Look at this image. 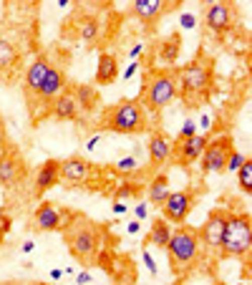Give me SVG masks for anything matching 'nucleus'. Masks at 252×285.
<instances>
[{
  "label": "nucleus",
  "instance_id": "f03ea898",
  "mask_svg": "<svg viewBox=\"0 0 252 285\" xmlns=\"http://www.w3.org/2000/svg\"><path fill=\"white\" fill-rule=\"evenodd\" d=\"M174 79H177V96L189 109H197L199 104L207 101V96L212 91V84H214L212 61L204 58V56H199V58L189 61L187 66L177 68L174 71Z\"/></svg>",
  "mask_w": 252,
  "mask_h": 285
},
{
  "label": "nucleus",
  "instance_id": "2f4dec72",
  "mask_svg": "<svg viewBox=\"0 0 252 285\" xmlns=\"http://www.w3.org/2000/svg\"><path fill=\"white\" fill-rule=\"evenodd\" d=\"M8 230H11V217H8V212L3 209V204H0V240L6 237Z\"/></svg>",
  "mask_w": 252,
  "mask_h": 285
},
{
  "label": "nucleus",
  "instance_id": "7ed1b4c3",
  "mask_svg": "<svg viewBox=\"0 0 252 285\" xmlns=\"http://www.w3.org/2000/svg\"><path fill=\"white\" fill-rule=\"evenodd\" d=\"M164 250L169 252L172 272L177 277H184L187 272L194 270V265L199 262V255H202L197 230H192L187 225H177V230H172V237H169Z\"/></svg>",
  "mask_w": 252,
  "mask_h": 285
},
{
  "label": "nucleus",
  "instance_id": "5701e85b",
  "mask_svg": "<svg viewBox=\"0 0 252 285\" xmlns=\"http://www.w3.org/2000/svg\"><path fill=\"white\" fill-rule=\"evenodd\" d=\"M169 237H172V225H169L166 220H161V217H159V220L151 225V232H149V237H146V245L166 247Z\"/></svg>",
  "mask_w": 252,
  "mask_h": 285
},
{
  "label": "nucleus",
  "instance_id": "c85d7f7f",
  "mask_svg": "<svg viewBox=\"0 0 252 285\" xmlns=\"http://www.w3.org/2000/svg\"><path fill=\"white\" fill-rule=\"evenodd\" d=\"M114 169H116L119 174H129V172H136V169H139V159H136V154L119 159V162L114 164Z\"/></svg>",
  "mask_w": 252,
  "mask_h": 285
},
{
  "label": "nucleus",
  "instance_id": "e433bc0d",
  "mask_svg": "<svg viewBox=\"0 0 252 285\" xmlns=\"http://www.w3.org/2000/svg\"><path fill=\"white\" fill-rule=\"evenodd\" d=\"M182 28H194V16L184 13V16H182Z\"/></svg>",
  "mask_w": 252,
  "mask_h": 285
},
{
  "label": "nucleus",
  "instance_id": "c756f323",
  "mask_svg": "<svg viewBox=\"0 0 252 285\" xmlns=\"http://www.w3.org/2000/svg\"><path fill=\"white\" fill-rule=\"evenodd\" d=\"M244 162H247V157L232 149V152H229V157H227V164H224V172H237V169H239V167H242Z\"/></svg>",
  "mask_w": 252,
  "mask_h": 285
},
{
  "label": "nucleus",
  "instance_id": "6ab92c4d",
  "mask_svg": "<svg viewBox=\"0 0 252 285\" xmlns=\"http://www.w3.org/2000/svg\"><path fill=\"white\" fill-rule=\"evenodd\" d=\"M172 6L164 3V0H134V6H131V13L141 21H154L159 18L161 13H166Z\"/></svg>",
  "mask_w": 252,
  "mask_h": 285
},
{
  "label": "nucleus",
  "instance_id": "58836bf2",
  "mask_svg": "<svg viewBox=\"0 0 252 285\" xmlns=\"http://www.w3.org/2000/svg\"><path fill=\"white\" fill-rule=\"evenodd\" d=\"M139 230H141V225H139V220H131V222L126 225V232H129V235H136Z\"/></svg>",
  "mask_w": 252,
  "mask_h": 285
},
{
  "label": "nucleus",
  "instance_id": "a211bd4d",
  "mask_svg": "<svg viewBox=\"0 0 252 285\" xmlns=\"http://www.w3.org/2000/svg\"><path fill=\"white\" fill-rule=\"evenodd\" d=\"M51 114H53L56 119H63V121H71V119L78 116V104H76L71 89H66L63 94L56 96V101H53V106H51Z\"/></svg>",
  "mask_w": 252,
  "mask_h": 285
},
{
  "label": "nucleus",
  "instance_id": "423d86ee",
  "mask_svg": "<svg viewBox=\"0 0 252 285\" xmlns=\"http://www.w3.org/2000/svg\"><path fill=\"white\" fill-rule=\"evenodd\" d=\"M249 247H252L249 217L244 212H227L219 257H244L249 252Z\"/></svg>",
  "mask_w": 252,
  "mask_h": 285
},
{
  "label": "nucleus",
  "instance_id": "9d476101",
  "mask_svg": "<svg viewBox=\"0 0 252 285\" xmlns=\"http://www.w3.org/2000/svg\"><path fill=\"white\" fill-rule=\"evenodd\" d=\"M207 136L204 134H197V136H189V139H177L174 147H172V157L179 167H189L192 162H197L207 147Z\"/></svg>",
  "mask_w": 252,
  "mask_h": 285
},
{
  "label": "nucleus",
  "instance_id": "ddd939ff",
  "mask_svg": "<svg viewBox=\"0 0 252 285\" xmlns=\"http://www.w3.org/2000/svg\"><path fill=\"white\" fill-rule=\"evenodd\" d=\"M63 209L56 207V202H41L36 215H33V227L38 232H53L63 227Z\"/></svg>",
  "mask_w": 252,
  "mask_h": 285
},
{
  "label": "nucleus",
  "instance_id": "37998d69",
  "mask_svg": "<svg viewBox=\"0 0 252 285\" xmlns=\"http://www.w3.org/2000/svg\"><path fill=\"white\" fill-rule=\"evenodd\" d=\"M199 126H202V129H209V126H212V116H207V114H204V116H202V124H199Z\"/></svg>",
  "mask_w": 252,
  "mask_h": 285
},
{
  "label": "nucleus",
  "instance_id": "39448f33",
  "mask_svg": "<svg viewBox=\"0 0 252 285\" xmlns=\"http://www.w3.org/2000/svg\"><path fill=\"white\" fill-rule=\"evenodd\" d=\"M104 129L116 131V134H141L149 129V119H146L144 106L136 99H121L116 106L106 109Z\"/></svg>",
  "mask_w": 252,
  "mask_h": 285
},
{
  "label": "nucleus",
  "instance_id": "49530a36",
  "mask_svg": "<svg viewBox=\"0 0 252 285\" xmlns=\"http://www.w3.org/2000/svg\"><path fill=\"white\" fill-rule=\"evenodd\" d=\"M6 141V134H3V126H0V144H3Z\"/></svg>",
  "mask_w": 252,
  "mask_h": 285
},
{
  "label": "nucleus",
  "instance_id": "0eeeda50",
  "mask_svg": "<svg viewBox=\"0 0 252 285\" xmlns=\"http://www.w3.org/2000/svg\"><path fill=\"white\" fill-rule=\"evenodd\" d=\"M197 202V192L194 189H177V192H169V197L164 199L161 204V220H166L169 225H182L187 220V215L192 212Z\"/></svg>",
  "mask_w": 252,
  "mask_h": 285
},
{
  "label": "nucleus",
  "instance_id": "7c9ffc66",
  "mask_svg": "<svg viewBox=\"0 0 252 285\" xmlns=\"http://www.w3.org/2000/svg\"><path fill=\"white\" fill-rule=\"evenodd\" d=\"M197 134H199V131H197V121L187 119V121L182 124V129H179L177 139H189V136H197Z\"/></svg>",
  "mask_w": 252,
  "mask_h": 285
},
{
  "label": "nucleus",
  "instance_id": "79ce46f5",
  "mask_svg": "<svg viewBox=\"0 0 252 285\" xmlns=\"http://www.w3.org/2000/svg\"><path fill=\"white\" fill-rule=\"evenodd\" d=\"M33 247H36V242H33V240H26L21 250H23V252H33Z\"/></svg>",
  "mask_w": 252,
  "mask_h": 285
},
{
  "label": "nucleus",
  "instance_id": "bb28decb",
  "mask_svg": "<svg viewBox=\"0 0 252 285\" xmlns=\"http://www.w3.org/2000/svg\"><path fill=\"white\" fill-rule=\"evenodd\" d=\"M78 31H81V38H83L86 43L96 41V38H99V18H83L81 26H78Z\"/></svg>",
  "mask_w": 252,
  "mask_h": 285
},
{
  "label": "nucleus",
  "instance_id": "f8f14e48",
  "mask_svg": "<svg viewBox=\"0 0 252 285\" xmlns=\"http://www.w3.org/2000/svg\"><path fill=\"white\" fill-rule=\"evenodd\" d=\"M204 23H207L209 31L222 36L234 26V8L229 3H209L204 8Z\"/></svg>",
  "mask_w": 252,
  "mask_h": 285
},
{
  "label": "nucleus",
  "instance_id": "dca6fc26",
  "mask_svg": "<svg viewBox=\"0 0 252 285\" xmlns=\"http://www.w3.org/2000/svg\"><path fill=\"white\" fill-rule=\"evenodd\" d=\"M51 71V61H48V56H38L28 68H26V76H23V89H26V96H33L38 89H41V84H43V79H46V74Z\"/></svg>",
  "mask_w": 252,
  "mask_h": 285
},
{
  "label": "nucleus",
  "instance_id": "72a5a7b5",
  "mask_svg": "<svg viewBox=\"0 0 252 285\" xmlns=\"http://www.w3.org/2000/svg\"><path fill=\"white\" fill-rule=\"evenodd\" d=\"M134 192H136V187H134V184H124V187H119V189H116V197H119V199H124V197H129V194H134Z\"/></svg>",
  "mask_w": 252,
  "mask_h": 285
},
{
  "label": "nucleus",
  "instance_id": "de8ad7c7",
  "mask_svg": "<svg viewBox=\"0 0 252 285\" xmlns=\"http://www.w3.org/2000/svg\"><path fill=\"white\" fill-rule=\"evenodd\" d=\"M38 285H46V282H38Z\"/></svg>",
  "mask_w": 252,
  "mask_h": 285
},
{
  "label": "nucleus",
  "instance_id": "2eb2a0df",
  "mask_svg": "<svg viewBox=\"0 0 252 285\" xmlns=\"http://www.w3.org/2000/svg\"><path fill=\"white\" fill-rule=\"evenodd\" d=\"M61 182V159H46L41 164V169L36 172V197L46 194L48 189H53Z\"/></svg>",
  "mask_w": 252,
  "mask_h": 285
},
{
  "label": "nucleus",
  "instance_id": "ea45409f",
  "mask_svg": "<svg viewBox=\"0 0 252 285\" xmlns=\"http://www.w3.org/2000/svg\"><path fill=\"white\" fill-rule=\"evenodd\" d=\"M136 68H139V63H129V68L124 71V79H131V76L136 74Z\"/></svg>",
  "mask_w": 252,
  "mask_h": 285
},
{
  "label": "nucleus",
  "instance_id": "c9c22d12",
  "mask_svg": "<svg viewBox=\"0 0 252 285\" xmlns=\"http://www.w3.org/2000/svg\"><path fill=\"white\" fill-rule=\"evenodd\" d=\"M141 53H144V43H136V46L129 48V56H131V58H139Z\"/></svg>",
  "mask_w": 252,
  "mask_h": 285
},
{
  "label": "nucleus",
  "instance_id": "a18cd8bd",
  "mask_svg": "<svg viewBox=\"0 0 252 285\" xmlns=\"http://www.w3.org/2000/svg\"><path fill=\"white\" fill-rule=\"evenodd\" d=\"M96 144H99V136H94V139H89V144H86V147H89V149H96Z\"/></svg>",
  "mask_w": 252,
  "mask_h": 285
},
{
  "label": "nucleus",
  "instance_id": "aec40b11",
  "mask_svg": "<svg viewBox=\"0 0 252 285\" xmlns=\"http://www.w3.org/2000/svg\"><path fill=\"white\" fill-rule=\"evenodd\" d=\"M21 177H23V164L18 157H13V154L0 157V184L11 187V184L21 182Z\"/></svg>",
  "mask_w": 252,
  "mask_h": 285
},
{
  "label": "nucleus",
  "instance_id": "a878e982",
  "mask_svg": "<svg viewBox=\"0 0 252 285\" xmlns=\"http://www.w3.org/2000/svg\"><path fill=\"white\" fill-rule=\"evenodd\" d=\"M16 48H13V43L11 41H6V38H0V71L3 68H11L13 63H16Z\"/></svg>",
  "mask_w": 252,
  "mask_h": 285
},
{
  "label": "nucleus",
  "instance_id": "c03bdc74",
  "mask_svg": "<svg viewBox=\"0 0 252 285\" xmlns=\"http://www.w3.org/2000/svg\"><path fill=\"white\" fill-rule=\"evenodd\" d=\"M61 275H63V272H61L58 267H53V270H51V280H61Z\"/></svg>",
  "mask_w": 252,
  "mask_h": 285
},
{
  "label": "nucleus",
  "instance_id": "f3484780",
  "mask_svg": "<svg viewBox=\"0 0 252 285\" xmlns=\"http://www.w3.org/2000/svg\"><path fill=\"white\" fill-rule=\"evenodd\" d=\"M149 159L154 162V164H164L169 157H172V147H174V141L164 134V131H154L151 136H149Z\"/></svg>",
  "mask_w": 252,
  "mask_h": 285
},
{
  "label": "nucleus",
  "instance_id": "b1692460",
  "mask_svg": "<svg viewBox=\"0 0 252 285\" xmlns=\"http://www.w3.org/2000/svg\"><path fill=\"white\" fill-rule=\"evenodd\" d=\"M169 179L161 174V177H156L151 184H149V189H146V194H149V202L151 204H164V199L169 197Z\"/></svg>",
  "mask_w": 252,
  "mask_h": 285
},
{
  "label": "nucleus",
  "instance_id": "4be33fe9",
  "mask_svg": "<svg viewBox=\"0 0 252 285\" xmlns=\"http://www.w3.org/2000/svg\"><path fill=\"white\" fill-rule=\"evenodd\" d=\"M71 91H73V99H76V104H78V111H94V109L101 104L99 91H96L94 86H89V84H78V86L71 89Z\"/></svg>",
  "mask_w": 252,
  "mask_h": 285
},
{
  "label": "nucleus",
  "instance_id": "20e7f679",
  "mask_svg": "<svg viewBox=\"0 0 252 285\" xmlns=\"http://www.w3.org/2000/svg\"><path fill=\"white\" fill-rule=\"evenodd\" d=\"M174 99H177V79H174V68H169V71H149L144 76L141 96L136 101L144 106V111L159 114Z\"/></svg>",
  "mask_w": 252,
  "mask_h": 285
},
{
  "label": "nucleus",
  "instance_id": "f257e3e1",
  "mask_svg": "<svg viewBox=\"0 0 252 285\" xmlns=\"http://www.w3.org/2000/svg\"><path fill=\"white\" fill-rule=\"evenodd\" d=\"M68 220H63V227H61V237L68 247V252L81 262V265H91L99 252H101V245H104V230L83 217V215H73V212H66Z\"/></svg>",
  "mask_w": 252,
  "mask_h": 285
},
{
  "label": "nucleus",
  "instance_id": "a19ab883",
  "mask_svg": "<svg viewBox=\"0 0 252 285\" xmlns=\"http://www.w3.org/2000/svg\"><path fill=\"white\" fill-rule=\"evenodd\" d=\"M126 209H129L126 204H121V202H114V215H124Z\"/></svg>",
  "mask_w": 252,
  "mask_h": 285
},
{
  "label": "nucleus",
  "instance_id": "cd10ccee",
  "mask_svg": "<svg viewBox=\"0 0 252 285\" xmlns=\"http://www.w3.org/2000/svg\"><path fill=\"white\" fill-rule=\"evenodd\" d=\"M237 179H239V189L242 192H252V162H249V157H247V162L237 169Z\"/></svg>",
  "mask_w": 252,
  "mask_h": 285
},
{
  "label": "nucleus",
  "instance_id": "393cba45",
  "mask_svg": "<svg viewBox=\"0 0 252 285\" xmlns=\"http://www.w3.org/2000/svg\"><path fill=\"white\" fill-rule=\"evenodd\" d=\"M179 51H182V36H179V33H172V36L161 43V48H159L164 63H174L177 56H179Z\"/></svg>",
  "mask_w": 252,
  "mask_h": 285
},
{
  "label": "nucleus",
  "instance_id": "4468645a",
  "mask_svg": "<svg viewBox=\"0 0 252 285\" xmlns=\"http://www.w3.org/2000/svg\"><path fill=\"white\" fill-rule=\"evenodd\" d=\"M66 91V74H63V68H58V66H51V71L46 74V79H43V84H41V89L33 94L38 101H53L58 94H63ZM33 96H26V99H33Z\"/></svg>",
  "mask_w": 252,
  "mask_h": 285
},
{
  "label": "nucleus",
  "instance_id": "412c9836",
  "mask_svg": "<svg viewBox=\"0 0 252 285\" xmlns=\"http://www.w3.org/2000/svg\"><path fill=\"white\" fill-rule=\"evenodd\" d=\"M116 76H119L116 58L111 53L101 51L99 53V63H96V84H111V81H116Z\"/></svg>",
  "mask_w": 252,
  "mask_h": 285
},
{
  "label": "nucleus",
  "instance_id": "6e6552de",
  "mask_svg": "<svg viewBox=\"0 0 252 285\" xmlns=\"http://www.w3.org/2000/svg\"><path fill=\"white\" fill-rule=\"evenodd\" d=\"M224 222H227V212L224 209H214L204 225L197 230V237H199V245L212 252V255H219L222 250V237H224Z\"/></svg>",
  "mask_w": 252,
  "mask_h": 285
},
{
  "label": "nucleus",
  "instance_id": "f704fd0d",
  "mask_svg": "<svg viewBox=\"0 0 252 285\" xmlns=\"http://www.w3.org/2000/svg\"><path fill=\"white\" fill-rule=\"evenodd\" d=\"M86 282H91V272L89 270H83V272L76 275V285H86Z\"/></svg>",
  "mask_w": 252,
  "mask_h": 285
},
{
  "label": "nucleus",
  "instance_id": "4c0bfd02",
  "mask_svg": "<svg viewBox=\"0 0 252 285\" xmlns=\"http://www.w3.org/2000/svg\"><path fill=\"white\" fill-rule=\"evenodd\" d=\"M134 215H136V220H139V222H141V220H146V204H136Z\"/></svg>",
  "mask_w": 252,
  "mask_h": 285
},
{
  "label": "nucleus",
  "instance_id": "1a4fd4ad",
  "mask_svg": "<svg viewBox=\"0 0 252 285\" xmlns=\"http://www.w3.org/2000/svg\"><path fill=\"white\" fill-rule=\"evenodd\" d=\"M232 136L229 134H222L212 141H207L204 152H202V172H224V164H227V157L232 152Z\"/></svg>",
  "mask_w": 252,
  "mask_h": 285
},
{
  "label": "nucleus",
  "instance_id": "473e14b6",
  "mask_svg": "<svg viewBox=\"0 0 252 285\" xmlns=\"http://www.w3.org/2000/svg\"><path fill=\"white\" fill-rule=\"evenodd\" d=\"M141 257H144V265L149 267V272H151V275H156V262H154V257H151V252H149L146 247L141 250Z\"/></svg>",
  "mask_w": 252,
  "mask_h": 285
},
{
  "label": "nucleus",
  "instance_id": "9b49d317",
  "mask_svg": "<svg viewBox=\"0 0 252 285\" xmlns=\"http://www.w3.org/2000/svg\"><path fill=\"white\" fill-rule=\"evenodd\" d=\"M94 174L91 162L81 159V157H68L61 162V182H66V187H83Z\"/></svg>",
  "mask_w": 252,
  "mask_h": 285
}]
</instances>
